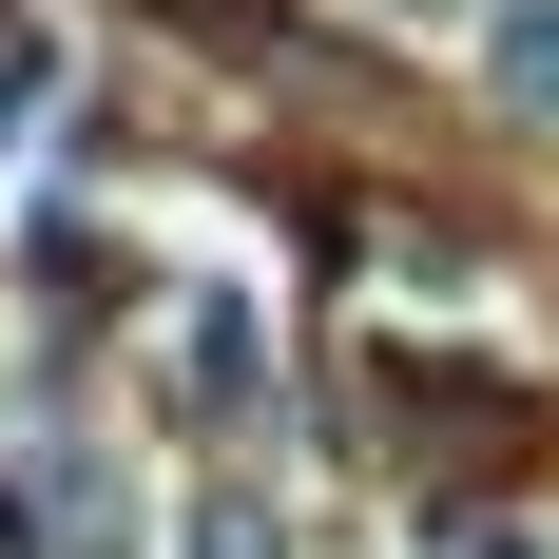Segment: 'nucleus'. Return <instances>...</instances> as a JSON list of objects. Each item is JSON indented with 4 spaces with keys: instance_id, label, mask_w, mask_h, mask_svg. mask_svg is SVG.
I'll return each mask as SVG.
<instances>
[{
    "instance_id": "1",
    "label": "nucleus",
    "mask_w": 559,
    "mask_h": 559,
    "mask_svg": "<svg viewBox=\"0 0 559 559\" xmlns=\"http://www.w3.org/2000/svg\"><path fill=\"white\" fill-rule=\"evenodd\" d=\"M502 97H540V116H559V0H521V20H502Z\"/></svg>"
},
{
    "instance_id": "2",
    "label": "nucleus",
    "mask_w": 559,
    "mask_h": 559,
    "mask_svg": "<svg viewBox=\"0 0 559 559\" xmlns=\"http://www.w3.org/2000/svg\"><path fill=\"white\" fill-rule=\"evenodd\" d=\"M193 559H271V521H193Z\"/></svg>"
}]
</instances>
